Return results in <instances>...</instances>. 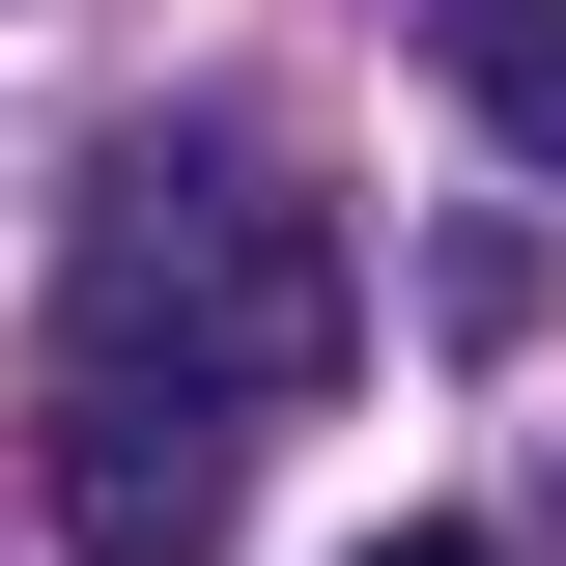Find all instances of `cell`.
<instances>
[{
	"mask_svg": "<svg viewBox=\"0 0 566 566\" xmlns=\"http://www.w3.org/2000/svg\"><path fill=\"white\" fill-rule=\"evenodd\" d=\"M29 482H57V538H85V566H227L255 424L170 397V368H57V397H29Z\"/></svg>",
	"mask_w": 566,
	"mask_h": 566,
	"instance_id": "cell-2",
	"label": "cell"
},
{
	"mask_svg": "<svg viewBox=\"0 0 566 566\" xmlns=\"http://www.w3.org/2000/svg\"><path fill=\"white\" fill-rule=\"evenodd\" d=\"M340 340H368V283H340V227L283 199V142H114L85 170L57 368H170V397L283 424V397H340Z\"/></svg>",
	"mask_w": 566,
	"mask_h": 566,
	"instance_id": "cell-1",
	"label": "cell"
},
{
	"mask_svg": "<svg viewBox=\"0 0 566 566\" xmlns=\"http://www.w3.org/2000/svg\"><path fill=\"white\" fill-rule=\"evenodd\" d=\"M368 566H510V538H368Z\"/></svg>",
	"mask_w": 566,
	"mask_h": 566,
	"instance_id": "cell-4",
	"label": "cell"
},
{
	"mask_svg": "<svg viewBox=\"0 0 566 566\" xmlns=\"http://www.w3.org/2000/svg\"><path fill=\"white\" fill-rule=\"evenodd\" d=\"M424 29H453V114L566 170V0H424Z\"/></svg>",
	"mask_w": 566,
	"mask_h": 566,
	"instance_id": "cell-3",
	"label": "cell"
}]
</instances>
